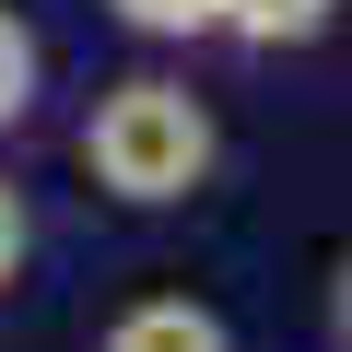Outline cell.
Listing matches in <instances>:
<instances>
[{
  "instance_id": "52a82bcc",
  "label": "cell",
  "mask_w": 352,
  "mask_h": 352,
  "mask_svg": "<svg viewBox=\"0 0 352 352\" xmlns=\"http://www.w3.org/2000/svg\"><path fill=\"white\" fill-rule=\"evenodd\" d=\"M329 352H352V247H340V270H329Z\"/></svg>"
},
{
  "instance_id": "7a4b0ae2",
  "label": "cell",
  "mask_w": 352,
  "mask_h": 352,
  "mask_svg": "<svg viewBox=\"0 0 352 352\" xmlns=\"http://www.w3.org/2000/svg\"><path fill=\"white\" fill-rule=\"evenodd\" d=\"M94 352H235V329H223V305H200V294H129V305L94 329Z\"/></svg>"
},
{
  "instance_id": "8992f818",
  "label": "cell",
  "mask_w": 352,
  "mask_h": 352,
  "mask_svg": "<svg viewBox=\"0 0 352 352\" xmlns=\"http://www.w3.org/2000/svg\"><path fill=\"white\" fill-rule=\"evenodd\" d=\"M24 270H36V200H24V176L0 164V294H12Z\"/></svg>"
},
{
  "instance_id": "277c9868",
  "label": "cell",
  "mask_w": 352,
  "mask_h": 352,
  "mask_svg": "<svg viewBox=\"0 0 352 352\" xmlns=\"http://www.w3.org/2000/svg\"><path fill=\"white\" fill-rule=\"evenodd\" d=\"M36 94H47V47H36V24L12 12V0H0V141L36 118Z\"/></svg>"
},
{
  "instance_id": "5b68a950",
  "label": "cell",
  "mask_w": 352,
  "mask_h": 352,
  "mask_svg": "<svg viewBox=\"0 0 352 352\" xmlns=\"http://www.w3.org/2000/svg\"><path fill=\"white\" fill-rule=\"evenodd\" d=\"M106 24L141 36V47H200V36L223 24V0H106Z\"/></svg>"
},
{
  "instance_id": "6da1fadb",
  "label": "cell",
  "mask_w": 352,
  "mask_h": 352,
  "mask_svg": "<svg viewBox=\"0 0 352 352\" xmlns=\"http://www.w3.org/2000/svg\"><path fill=\"white\" fill-rule=\"evenodd\" d=\"M71 164L118 212H188L223 176V118L188 71H118V82H94V106L71 129Z\"/></svg>"
},
{
  "instance_id": "3957f363",
  "label": "cell",
  "mask_w": 352,
  "mask_h": 352,
  "mask_svg": "<svg viewBox=\"0 0 352 352\" xmlns=\"http://www.w3.org/2000/svg\"><path fill=\"white\" fill-rule=\"evenodd\" d=\"M340 24V0H223V47H247V59H294V47H317Z\"/></svg>"
}]
</instances>
